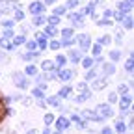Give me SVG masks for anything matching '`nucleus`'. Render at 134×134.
<instances>
[{
    "label": "nucleus",
    "instance_id": "f257e3e1",
    "mask_svg": "<svg viewBox=\"0 0 134 134\" xmlns=\"http://www.w3.org/2000/svg\"><path fill=\"white\" fill-rule=\"evenodd\" d=\"M103 119H108V117H114V110H112V104L104 103V104H97V110H95Z\"/></svg>",
    "mask_w": 134,
    "mask_h": 134
},
{
    "label": "nucleus",
    "instance_id": "f03ea898",
    "mask_svg": "<svg viewBox=\"0 0 134 134\" xmlns=\"http://www.w3.org/2000/svg\"><path fill=\"white\" fill-rule=\"evenodd\" d=\"M80 117H82V119H86V121H97V123H103L104 121L95 110H82L80 112Z\"/></svg>",
    "mask_w": 134,
    "mask_h": 134
},
{
    "label": "nucleus",
    "instance_id": "7ed1b4c3",
    "mask_svg": "<svg viewBox=\"0 0 134 134\" xmlns=\"http://www.w3.org/2000/svg\"><path fill=\"white\" fill-rule=\"evenodd\" d=\"M119 100V110H121V114L125 115V114H130V103H132V97L127 93V95H121V99H117Z\"/></svg>",
    "mask_w": 134,
    "mask_h": 134
},
{
    "label": "nucleus",
    "instance_id": "20e7f679",
    "mask_svg": "<svg viewBox=\"0 0 134 134\" xmlns=\"http://www.w3.org/2000/svg\"><path fill=\"white\" fill-rule=\"evenodd\" d=\"M75 43H78V48L84 52V50H88L91 47V37L88 36V34H80V36L75 39Z\"/></svg>",
    "mask_w": 134,
    "mask_h": 134
},
{
    "label": "nucleus",
    "instance_id": "39448f33",
    "mask_svg": "<svg viewBox=\"0 0 134 134\" xmlns=\"http://www.w3.org/2000/svg\"><path fill=\"white\" fill-rule=\"evenodd\" d=\"M15 8H19V4H13L11 0H0V15H9Z\"/></svg>",
    "mask_w": 134,
    "mask_h": 134
},
{
    "label": "nucleus",
    "instance_id": "423d86ee",
    "mask_svg": "<svg viewBox=\"0 0 134 134\" xmlns=\"http://www.w3.org/2000/svg\"><path fill=\"white\" fill-rule=\"evenodd\" d=\"M13 80H15V86L21 90H26L30 86V82L26 80V75H23V73H13Z\"/></svg>",
    "mask_w": 134,
    "mask_h": 134
},
{
    "label": "nucleus",
    "instance_id": "0eeeda50",
    "mask_svg": "<svg viewBox=\"0 0 134 134\" xmlns=\"http://www.w3.org/2000/svg\"><path fill=\"white\" fill-rule=\"evenodd\" d=\"M108 86V78L106 76H95V80L91 82V90L93 91H100Z\"/></svg>",
    "mask_w": 134,
    "mask_h": 134
},
{
    "label": "nucleus",
    "instance_id": "6e6552de",
    "mask_svg": "<svg viewBox=\"0 0 134 134\" xmlns=\"http://www.w3.org/2000/svg\"><path fill=\"white\" fill-rule=\"evenodd\" d=\"M56 73H58L56 76H58L62 82H69V80L75 76V71H73V69H63V67H60V69H58Z\"/></svg>",
    "mask_w": 134,
    "mask_h": 134
},
{
    "label": "nucleus",
    "instance_id": "1a4fd4ad",
    "mask_svg": "<svg viewBox=\"0 0 134 134\" xmlns=\"http://www.w3.org/2000/svg\"><path fill=\"white\" fill-rule=\"evenodd\" d=\"M54 123H56L58 130H67V129L71 127V119H69V117H65V115L58 117V119H54Z\"/></svg>",
    "mask_w": 134,
    "mask_h": 134
},
{
    "label": "nucleus",
    "instance_id": "9d476101",
    "mask_svg": "<svg viewBox=\"0 0 134 134\" xmlns=\"http://www.w3.org/2000/svg\"><path fill=\"white\" fill-rule=\"evenodd\" d=\"M28 9H30V13H32V15H39V13H43V11H45V4H43V2H39V0H36V2H32V4L28 6Z\"/></svg>",
    "mask_w": 134,
    "mask_h": 134
},
{
    "label": "nucleus",
    "instance_id": "9b49d317",
    "mask_svg": "<svg viewBox=\"0 0 134 134\" xmlns=\"http://www.w3.org/2000/svg\"><path fill=\"white\" fill-rule=\"evenodd\" d=\"M117 9H121L123 13H130L132 11V0H121L117 4Z\"/></svg>",
    "mask_w": 134,
    "mask_h": 134
},
{
    "label": "nucleus",
    "instance_id": "f8f14e48",
    "mask_svg": "<svg viewBox=\"0 0 134 134\" xmlns=\"http://www.w3.org/2000/svg\"><path fill=\"white\" fill-rule=\"evenodd\" d=\"M15 45L11 43L9 37H0V50H13Z\"/></svg>",
    "mask_w": 134,
    "mask_h": 134
},
{
    "label": "nucleus",
    "instance_id": "ddd939ff",
    "mask_svg": "<svg viewBox=\"0 0 134 134\" xmlns=\"http://www.w3.org/2000/svg\"><path fill=\"white\" fill-rule=\"evenodd\" d=\"M41 67H43V71H58L60 69V67L56 65V62H52V60H45L41 63Z\"/></svg>",
    "mask_w": 134,
    "mask_h": 134
},
{
    "label": "nucleus",
    "instance_id": "4468645a",
    "mask_svg": "<svg viewBox=\"0 0 134 134\" xmlns=\"http://www.w3.org/2000/svg\"><path fill=\"white\" fill-rule=\"evenodd\" d=\"M88 99H91V90H82V91H80V95H78L75 100L80 104V103H86Z\"/></svg>",
    "mask_w": 134,
    "mask_h": 134
},
{
    "label": "nucleus",
    "instance_id": "2eb2a0df",
    "mask_svg": "<svg viewBox=\"0 0 134 134\" xmlns=\"http://www.w3.org/2000/svg\"><path fill=\"white\" fill-rule=\"evenodd\" d=\"M37 58H39V50H30V52H26V54H21V60H24V62L37 60Z\"/></svg>",
    "mask_w": 134,
    "mask_h": 134
},
{
    "label": "nucleus",
    "instance_id": "dca6fc26",
    "mask_svg": "<svg viewBox=\"0 0 134 134\" xmlns=\"http://www.w3.org/2000/svg\"><path fill=\"white\" fill-rule=\"evenodd\" d=\"M69 60L73 63H78L82 60V50H69Z\"/></svg>",
    "mask_w": 134,
    "mask_h": 134
},
{
    "label": "nucleus",
    "instance_id": "f3484780",
    "mask_svg": "<svg viewBox=\"0 0 134 134\" xmlns=\"http://www.w3.org/2000/svg\"><path fill=\"white\" fill-rule=\"evenodd\" d=\"M34 26H43L45 23H47V17L43 15V13H39V15H34Z\"/></svg>",
    "mask_w": 134,
    "mask_h": 134
},
{
    "label": "nucleus",
    "instance_id": "a211bd4d",
    "mask_svg": "<svg viewBox=\"0 0 134 134\" xmlns=\"http://www.w3.org/2000/svg\"><path fill=\"white\" fill-rule=\"evenodd\" d=\"M45 34H47V37H54V36H58V28L54 24H47L45 26Z\"/></svg>",
    "mask_w": 134,
    "mask_h": 134
},
{
    "label": "nucleus",
    "instance_id": "6ab92c4d",
    "mask_svg": "<svg viewBox=\"0 0 134 134\" xmlns=\"http://www.w3.org/2000/svg\"><path fill=\"white\" fill-rule=\"evenodd\" d=\"M121 24H123L127 30H132V26H134V19H132L130 15H125V17H123V21H121Z\"/></svg>",
    "mask_w": 134,
    "mask_h": 134
},
{
    "label": "nucleus",
    "instance_id": "aec40b11",
    "mask_svg": "<svg viewBox=\"0 0 134 134\" xmlns=\"http://www.w3.org/2000/svg\"><path fill=\"white\" fill-rule=\"evenodd\" d=\"M71 121L78 123V129H86V119H82L78 114H73V115H71Z\"/></svg>",
    "mask_w": 134,
    "mask_h": 134
},
{
    "label": "nucleus",
    "instance_id": "412c9836",
    "mask_svg": "<svg viewBox=\"0 0 134 134\" xmlns=\"http://www.w3.org/2000/svg\"><path fill=\"white\" fill-rule=\"evenodd\" d=\"M114 73H115V65H112V63L103 65V76H108V75H114Z\"/></svg>",
    "mask_w": 134,
    "mask_h": 134
},
{
    "label": "nucleus",
    "instance_id": "4be33fe9",
    "mask_svg": "<svg viewBox=\"0 0 134 134\" xmlns=\"http://www.w3.org/2000/svg\"><path fill=\"white\" fill-rule=\"evenodd\" d=\"M11 43H13L15 47L24 45V43H26V37H24V36H21V34H19V36H13V37H11Z\"/></svg>",
    "mask_w": 134,
    "mask_h": 134
},
{
    "label": "nucleus",
    "instance_id": "5701e85b",
    "mask_svg": "<svg viewBox=\"0 0 134 134\" xmlns=\"http://www.w3.org/2000/svg\"><path fill=\"white\" fill-rule=\"evenodd\" d=\"M69 95H71V86H63V88L58 91V97H60V99H67Z\"/></svg>",
    "mask_w": 134,
    "mask_h": 134
},
{
    "label": "nucleus",
    "instance_id": "b1692460",
    "mask_svg": "<svg viewBox=\"0 0 134 134\" xmlns=\"http://www.w3.org/2000/svg\"><path fill=\"white\" fill-rule=\"evenodd\" d=\"M115 130L119 132V134H125V132H127V125H125V121H123V119H119V121L115 123Z\"/></svg>",
    "mask_w": 134,
    "mask_h": 134
},
{
    "label": "nucleus",
    "instance_id": "393cba45",
    "mask_svg": "<svg viewBox=\"0 0 134 134\" xmlns=\"http://www.w3.org/2000/svg\"><path fill=\"white\" fill-rule=\"evenodd\" d=\"M82 67H84V69H91V67H95L93 58H82Z\"/></svg>",
    "mask_w": 134,
    "mask_h": 134
},
{
    "label": "nucleus",
    "instance_id": "a878e982",
    "mask_svg": "<svg viewBox=\"0 0 134 134\" xmlns=\"http://www.w3.org/2000/svg\"><path fill=\"white\" fill-rule=\"evenodd\" d=\"M112 24H114V21L108 19V17H103V19L97 21V26H112Z\"/></svg>",
    "mask_w": 134,
    "mask_h": 134
},
{
    "label": "nucleus",
    "instance_id": "bb28decb",
    "mask_svg": "<svg viewBox=\"0 0 134 134\" xmlns=\"http://www.w3.org/2000/svg\"><path fill=\"white\" fill-rule=\"evenodd\" d=\"M13 15H15V21H24V11L21 8H15L13 9Z\"/></svg>",
    "mask_w": 134,
    "mask_h": 134
},
{
    "label": "nucleus",
    "instance_id": "cd10ccee",
    "mask_svg": "<svg viewBox=\"0 0 134 134\" xmlns=\"http://www.w3.org/2000/svg\"><path fill=\"white\" fill-rule=\"evenodd\" d=\"M32 97H34V99H37V100H43V99H45V93H43V90L36 88V90L32 91Z\"/></svg>",
    "mask_w": 134,
    "mask_h": 134
},
{
    "label": "nucleus",
    "instance_id": "c85d7f7f",
    "mask_svg": "<svg viewBox=\"0 0 134 134\" xmlns=\"http://www.w3.org/2000/svg\"><path fill=\"white\" fill-rule=\"evenodd\" d=\"M47 103H48L50 106H56V108H62V106H60V97H48V99H47Z\"/></svg>",
    "mask_w": 134,
    "mask_h": 134
},
{
    "label": "nucleus",
    "instance_id": "c756f323",
    "mask_svg": "<svg viewBox=\"0 0 134 134\" xmlns=\"http://www.w3.org/2000/svg\"><path fill=\"white\" fill-rule=\"evenodd\" d=\"M60 47H62V43L54 41V39H50V43H47V48H50V50H58Z\"/></svg>",
    "mask_w": 134,
    "mask_h": 134
},
{
    "label": "nucleus",
    "instance_id": "7c9ffc66",
    "mask_svg": "<svg viewBox=\"0 0 134 134\" xmlns=\"http://www.w3.org/2000/svg\"><path fill=\"white\" fill-rule=\"evenodd\" d=\"M24 73H26L28 76H36V75H37V67H36V65H28Z\"/></svg>",
    "mask_w": 134,
    "mask_h": 134
},
{
    "label": "nucleus",
    "instance_id": "2f4dec72",
    "mask_svg": "<svg viewBox=\"0 0 134 134\" xmlns=\"http://www.w3.org/2000/svg\"><path fill=\"white\" fill-rule=\"evenodd\" d=\"M65 63H67V58H65L63 54H58V56H56V65H58V67H63Z\"/></svg>",
    "mask_w": 134,
    "mask_h": 134
},
{
    "label": "nucleus",
    "instance_id": "473e14b6",
    "mask_svg": "<svg viewBox=\"0 0 134 134\" xmlns=\"http://www.w3.org/2000/svg\"><path fill=\"white\" fill-rule=\"evenodd\" d=\"M100 52H103V45L95 43V45H93V48H91V54H93V56H99Z\"/></svg>",
    "mask_w": 134,
    "mask_h": 134
},
{
    "label": "nucleus",
    "instance_id": "72a5a7b5",
    "mask_svg": "<svg viewBox=\"0 0 134 134\" xmlns=\"http://www.w3.org/2000/svg\"><path fill=\"white\" fill-rule=\"evenodd\" d=\"M110 41H112V37H110V36H100L97 43H99V45H110Z\"/></svg>",
    "mask_w": 134,
    "mask_h": 134
},
{
    "label": "nucleus",
    "instance_id": "f704fd0d",
    "mask_svg": "<svg viewBox=\"0 0 134 134\" xmlns=\"http://www.w3.org/2000/svg\"><path fill=\"white\" fill-rule=\"evenodd\" d=\"M125 69H127L129 73H132V71H134V60H132V56L127 60V63H125Z\"/></svg>",
    "mask_w": 134,
    "mask_h": 134
},
{
    "label": "nucleus",
    "instance_id": "c9c22d12",
    "mask_svg": "<svg viewBox=\"0 0 134 134\" xmlns=\"http://www.w3.org/2000/svg\"><path fill=\"white\" fill-rule=\"evenodd\" d=\"M65 37H73V28H63L62 30V39Z\"/></svg>",
    "mask_w": 134,
    "mask_h": 134
},
{
    "label": "nucleus",
    "instance_id": "e433bc0d",
    "mask_svg": "<svg viewBox=\"0 0 134 134\" xmlns=\"http://www.w3.org/2000/svg\"><path fill=\"white\" fill-rule=\"evenodd\" d=\"M119 58H121V52H119V50H110V60H112V62H117Z\"/></svg>",
    "mask_w": 134,
    "mask_h": 134
},
{
    "label": "nucleus",
    "instance_id": "4c0bfd02",
    "mask_svg": "<svg viewBox=\"0 0 134 134\" xmlns=\"http://www.w3.org/2000/svg\"><path fill=\"white\" fill-rule=\"evenodd\" d=\"M127 93H129V86L119 84V88H117V95H127Z\"/></svg>",
    "mask_w": 134,
    "mask_h": 134
},
{
    "label": "nucleus",
    "instance_id": "58836bf2",
    "mask_svg": "<svg viewBox=\"0 0 134 134\" xmlns=\"http://www.w3.org/2000/svg\"><path fill=\"white\" fill-rule=\"evenodd\" d=\"M54 119H56V117H54L52 114H45V117H43V121H45L47 125H52V123H54Z\"/></svg>",
    "mask_w": 134,
    "mask_h": 134
},
{
    "label": "nucleus",
    "instance_id": "ea45409f",
    "mask_svg": "<svg viewBox=\"0 0 134 134\" xmlns=\"http://www.w3.org/2000/svg\"><path fill=\"white\" fill-rule=\"evenodd\" d=\"M125 15H127V13H123L121 9H117V11H114V15H112V17H115V21H119V23H121Z\"/></svg>",
    "mask_w": 134,
    "mask_h": 134
},
{
    "label": "nucleus",
    "instance_id": "a19ab883",
    "mask_svg": "<svg viewBox=\"0 0 134 134\" xmlns=\"http://www.w3.org/2000/svg\"><path fill=\"white\" fill-rule=\"evenodd\" d=\"M95 76H99V75H97V71L93 69V67H91V69H88V75H86V80H93Z\"/></svg>",
    "mask_w": 134,
    "mask_h": 134
},
{
    "label": "nucleus",
    "instance_id": "79ce46f5",
    "mask_svg": "<svg viewBox=\"0 0 134 134\" xmlns=\"http://www.w3.org/2000/svg\"><path fill=\"white\" fill-rule=\"evenodd\" d=\"M60 43H62L63 47H71V45H75V39H73V37H65V39H62Z\"/></svg>",
    "mask_w": 134,
    "mask_h": 134
},
{
    "label": "nucleus",
    "instance_id": "37998d69",
    "mask_svg": "<svg viewBox=\"0 0 134 134\" xmlns=\"http://www.w3.org/2000/svg\"><path fill=\"white\" fill-rule=\"evenodd\" d=\"M28 50H37V41H26L24 43Z\"/></svg>",
    "mask_w": 134,
    "mask_h": 134
},
{
    "label": "nucleus",
    "instance_id": "c03bdc74",
    "mask_svg": "<svg viewBox=\"0 0 134 134\" xmlns=\"http://www.w3.org/2000/svg\"><path fill=\"white\" fill-rule=\"evenodd\" d=\"M76 6H78V0H67V4H65L67 9H75Z\"/></svg>",
    "mask_w": 134,
    "mask_h": 134
},
{
    "label": "nucleus",
    "instance_id": "a18cd8bd",
    "mask_svg": "<svg viewBox=\"0 0 134 134\" xmlns=\"http://www.w3.org/2000/svg\"><path fill=\"white\" fill-rule=\"evenodd\" d=\"M47 23H48V24H54V26H56V24L60 23V17H58V15H52V17H48V19H47Z\"/></svg>",
    "mask_w": 134,
    "mask_h": 134
},
{
    "label": "nucleus",
    "instance_id": "49530a36",
    "mask_svg": "<svg viewBox=\"0 0 134 134\" xmlns=\"http://www.w3.org/2000/svg\"><path fill=\"white\" fill-rule=\"evenodd\" d=\"M0 24H2L4 28H13L15 21H9V19H4V21H0Z\"/></svg>",
    "mask_w": 134,
    "mask_h": 134
},
{
    "label": "nucleus",
    "instance_id": "de8ad7c7",
    "mask_svg": "<svg viewBox=\"0 0 134 134\" xmlns=\"http://www.w3.org/2000/svg\"><path fill=\"white\" fill-rule=\"evenodd\" d=\"M63 13H67V8H65V6H58V8L54 9V15H58V17L63 15Z\"/></svg>",
    "mask_w": 134,
    "mask_h": 134
},
{
    "label": "nucleus",
    "instance_id": "09e8293b",
    "mask_svg": "<svg viewBox=\"0 0 134 134\" xmlns=\"http://www.w3.org/2000/svg\"><path fill=\"white\" fill-rule=\"evenodd\" d=\"M117 99H119V97H117V93H110V95H108V104H115Z\"/></svg>",
    "mask_w": 134,
    "mask_h": 134
},
{
    "label": "nucleus",
    "instance_id": "8fccbe9b",
    "mask_svg": "<svg viewBox=\"0 0 134 134\" xmlns=\"http://www.w3.org/2000/svg\"><path fill=\"white\" fill-rule=\"evenodd\" d=\"M47 48V39H37V50H45Z\"/></svg>",
    "mask_w": 134,
    "mask_h": 134
},
{
    "label": "nucleus",
    "instance_id": "3c124183",
    "mask_svg": "<svg viewBox=\"0 0 134 134\" xmlns=\"http://www.w3.org/2000/svg\"><path fill=\"white\" fill-rule=\"evenodd\" d=\"M4 30H6V32H4V37H9V39H11V37L15 36V34H13V30H11V28H4Z\"/></svg>",
    "mask_w": 134,
    "mask_h": 134
},
{
    "label": "nucleus",
    "instance_id": "603ef678",
    "mask_svg": "<svg viewBox=\"0 0 134 134\" xmlns=\"http://www.w3.org/2000/svg\"><path fill=\"white\" fill-rule=\"evenodd\" d=\"M76 90H78V91L88 90V84H86V82H78V84H76Z\"/></svg>",
    "mask_w": 134,
    "mask_h": 134
},
{
    "label": "nucleus",
    "instance_id": "864d4df0",
    "mask_svg": "<svg viewBox=\"0 0 134 134\" xmlns=\"http://www.w3.org/2000/svg\"><path fill=\"white\" fill-rule=\"evenodd\" d=\"M37 39H47V34L45 32H36V41Z\"/></svg>",
    "mask_w": 134,
    "mask_h": 134
},
{
    "label": "nucleus",
    "instance_id": "5fc2aeb1",
    "mask_svg": "<svg viewBox=\"0 0 134 134\" xmlns=\"http://www.w3.org/2000/svg\"><path fill=\"white\" fill-rule=\"evenodd\" d=\"M100 134H114V130H112L110 127H104L103 130H100Z\"/></svg>",
    "mask_w": 134,
    "mask_h": 134
},
{
    "label": "nucleus",
    "instance_id": "6e6d98bb",
    "mask_svg": "<svg viewBox=\"0 0 134 134\" xmlns=\"http://www.w3.org/2000/svg\"><path fill=\"white\" fill-rule=\"evenodd\" d=\"M4 114H6V108H4V103H0V119L4 117Z\"/></svg>",
    "mask_w": 134,
    "mask_h": 134
},
{
    "label": "nucleus",
    "instance_id": "4d7b16f0",
    "mask_svg": "<svg viewBox=\"0 0 134 134\" xmlns=\"http://www.w3.org/2000/svg\"><path fill=\"white\" fill-rule=\"evenodd\" d=\"M112 15H114V11L106 8V9H104V17H108V19H112Z\"/></svg>",
    "mask_w": 134,
    "mask_h": 134
},
{
    "label": "nucleus",
    "instance_id": "13d9d810",
    "mask_svg": "<svg viewBox=\"0 0 134 134\" xmlns=\"http://www.w3.org/2000/svg\"><path fill=\"white\" fill-rule=\"evenodd\" d=\"M24 134H37V130H36V129H30V130H26Z\"/></svg>",
    "mask_w": 134,
    "mask_h": 134
},
{
    "label": "nucleus",
    "instance_id": "bf43d9fd",
    "mask_svg": "<svg viewBox=\"0 0 134 134\" xmlns=\"http://www.w3.org/2000/svg\"><path fill=\"white\" fill-rule=\"evenodd\" d=\"M0 62H8V58L2 54V50H0Z\"/></svg>",
    "mask_w": 134,
    "mask_h": 134
},
{
    "label": "nucleus",
    "instance_id": "052dcab7",
    "mask_svg": "<svg viewBox=\"0 0 134 134\" xmlns=\"http://www.w3.org/2000/svg\"><path fill=\"white\" fill-rule=\"evenodd\" d=\"M54 2H56V0H45L43 4H48V6H50V4H54Z\"/></svg>",
    "mask_w": 134,
    "mask_h": 134
},
{
    "label": "nucleus",
    "instance_id": "680f3d73",
    "mask_svg": "<svg viewBox=\"0 0 134 134\" xmlns=\"http://www.w3.org/2000/svg\"><path fill=\"white\" fill-rule=\"evenodd\" d=\"M43 134H52V132H50V127H47V129L43 130Z\"/></svg>",
    "mask_w": 134,
    "mask_h": 134
},
{
    "label": "nucleus",
    "instance_id": "e2e57ef3",
    "mask_svg": "<svg viewBox=\"0 0 134 134\" xmlns=\"http://www.w3.org/2000/svg\"><path fill=\"white\" fill-rule=\"evenodd\" d=\"M11 2H13V4H19V2H21V0H11Z\"/></svg>",
    "mask_w": 134,
    "mask_h": 134
},
{
    "label": "nucleus",
    "instance_id": "0e129e2a",
    "mask_svg": "<svg viewBox=\"0 0 134 134\" xmlns=\"http://www.w3.org/2000/svg\"><path fill=\"white\" fill-rule=\"evenodd\" d=\"M52 134H62V130H58V132H52Z\"/></svg>",
    "mask_w": 134,
    "mask_h": 134
}]
</instances>
